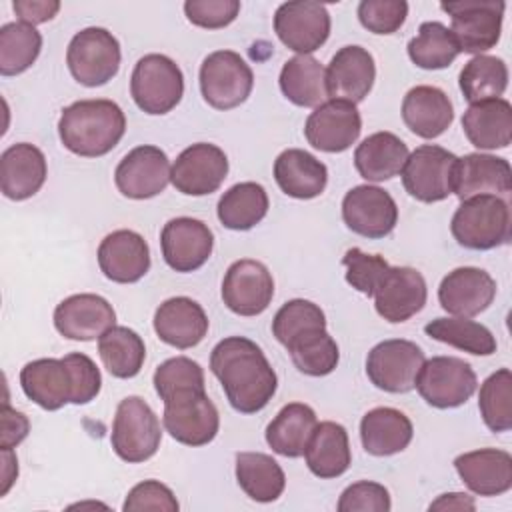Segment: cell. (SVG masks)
Here are the masks:
<instances>
[{"label":"cell","instance_id":"1","mask_svg":"<svg viewBox=\"0 0 512 512\" xmlns=\"http://www.w3.org/2000/svg\"><path fill=\"white\" fill-rule=\"evenodd\" d=\"M210 370L222 384L230 406L240 414L266 408L278 388V376L262 348L244 336L220 340L212 348Z\"/></svg>","mask_w":512,"mask_h":512},{"label":"cell","instance_id":"2","mask_svg":"<svg viewBox=\"0 0 512 512\" xmlns=\"http://www.w3.org/2000/svg\"><path fill=\"white\" fill-rule=\"evenodd\" d=\"M20 386L34 404L44 410H60L64 404H88L102 388V374L94 360L82 352L64 358H38L20 370Z\"/></svg>","mask_w":512,"mask_h":512},{"label":"cell","instance_id":"3","mask_svg":"<svg viewBox=\"0 0 512 512\" xmlns=\"http://www.w3.org/2000/svg\"><path fill=\"white\" fill-rule=\"evenodd\" d=\"M126 132L122 108L106 98L78 100L66 106L58 120V136L66 150L84 158L108 154Z\"/></svg>","mask_w":512,"mask_h":512},{"label":"cell","instance_id":"4","mask_svg":"<svg viewBox=\"0 0 512 512\" xmlns=\"http://www.w3.org/2000/svg\"><path fill=\"white\" fill-rule=\"evenodd\" d=\"M450 230L454 240L468 250H492L510 240V206L502 196L480 194L462 200Z\"/></svg>","mask_w":512,"mask_h":512},{"label":"cell","instance_id":"5","mask_svg":"<svg viewBox=\"0 0 512 512\" xmlns=\"http://www.w3.org/2000/svg\"><path fill=\"white\" fill-rule=\"evenodd\" d=\"M162 442L160 420L140 396H126L116 408L110 444L116 456L128 464L152 458Z\"/></svg>","mask_w":512,"mask_h":512},{"label":"cell","instance_id":"6","mask_svg":"<svg viewBox=\"0 0 512 512\" xmlns=\"http://www.w3.org/2000/svg\"><path fill=\"white\" fill-rule=\"evenodd\" d=\"M130 94L142 112L152 116L168 114L182 100L184 74L172 58L146 54L132 70Z\"/></svg>","mask_w":512,"mask_h":512},{"label":"cell","instance_id":"7","mask_svg":"<svg viewBox=\"0 0 512 512\" xmlns=\"http://www.w3.org/2000/svg\"><path fill=\"white\" fill-rule=\"evenodd\" d=\"M120 44L112 32L90 26L76 32L66 50V64L76 82L88 88L110 82L120 68Z\"/></svg>","mask_w":512,"mask_h":512},{"label":"cell","instance_id":"8","mask_svg":"<svg viewBox=\"0 0 512 512\" xmlns=\"http://www.w3.org/2000/svg\"><path fill=\"white\" fill-rule=\"evenodd\" d=\"M162 422L166 432L180 444L204 446L220 428V416L206 388H188L164 400Z\"/></svg>","mask_w":512,"mask_h":512},{"label":"cell","instance_id":"9","mask_svg":"<svg viewBox=\"0 0 512 512\" xmlns=\"http://www.w3.org/2000/svg\"><path fill=\"white\" fill-rule=\"evenodd\" d=\"M440 8L452 18L450 32L460 52L478 56L498 44L506 8L502 0H458Z\"/></svg>","mask_w":512,"mask_h":512},{"label":"cell","instance_id":"10","mask_svg":"<svg viewBox=\"0 0 512 512\" xmlns=\"http://www.w3.org/2000/svg\"><path fill=\"white\" fill-rule=\"evenodd\" d=\"M254 86L252 68L232 50L208 54L200 66L202 98L216 110H232L246 102Z\"/></svg>","mask_w":512,"mask_h":512},{"label":"cell","instance_id":"11","mask_svg":"<svg viewBox=\"0 0 512 512\" xmlns=\"http://www.w3.org/2000/svg\"><path fill=\"white\" fill-rule=\"evenodd\" d=\"M426 404L446 410L462 406L478 388V378L472 366L456 356H432L424 360L416 386Z\"/></svg>","mask_w":512,"mask_h":512},{"label":"cell","instance_id":"12","mask_svg":"<svg viewBox=\"0 0 512 512\" xmlns=\"http://www.w3.org/2000/svg\"><path fill=\"white\" fill-rule=\"evenodd\" d=\"M458 156L436 144H422L408 154L400 172L406 192L426 204L452 194V174Z\"/></svg>","mask_w":512,"mask_h":512},{"label":"cell","instance_id":"13","mask_svg":"<svg viewBox=\"0 0 512 512\" xmlns=\"http://www.w3.org/2000/svg\"><path fill=\"white\" fill-rule=\"evenodd\" d=\"M424 360L418 344L404 338H390L378 342L368 352L366 374L376 388L390 394H406L416 386Z\"/></svg>","mask_w":512,"mask_h":512},{"label":"cell","instance_id":"14","mask_svg":"<svg viewBox=\"0 0 512 512\" xmlns=\"http://www.w3.org/2000/svg\"><path fill=\"white\" fill-rule=\"evenodd\" d=\"M228 176V158L222 148L210 142H196L184 148L172 164L170 182L186 196L216 192Z\"/></svg>","mask_w":512,"mask_h":512},{"label":"cell","instance_id":"15","mask_svg":"<svg viewBox=\"0 0 512 512\" xmlns=\"http://www.w3.org/2000/svg\"><path fill=\"white\" fill-rule=\"evenodd\" d=\"M170 160L164 150L152 144L132 148L116 166L114 182L122 196L132 200L154 198L170 182Z\"/></svg>","mask_w":512,"mask_h":512},{"label":"cell","instance_id":"16","mask_svg":"<svg viewBox=\"0 0 512 512\" xmlns=\"http://www.w3.org/2000/svg\"><path fill=\"white\" fill-rule=\"evenodd\" d=\"M342 220L354 234L376 240L394 230L398 206L384 188L360 184L346 192L342 200Z\"/></svg>","mask_w":512,"mask_h":512},{"label":"cell","instance_id":"17","mask_svg":"<svg viewBox=\"0 0 512 512\" xmlns=\"http://www.w3.org/2000/svg\"><path fill=\"white\" fill-rule=\"evenodd\" d=\"M274 296V280L270 270L252 258L230 264L222 280V302L238 316L262 314Z\"/></svg>","mask_w":512,"mask_h":512},{"label":"cell","instance_id":"18","mask_svg":"<svg viewBox=\"0 0 512 512\" xmlns=\"http://www.w3.org/2000/svg\"><path fill=\"white\" fill-rule=\"evenodd\" d=\"M274 32L286 48L312 54L330 36V14L318 2H284L274 14Z\"/></svg>","mask_w":512,"mask_h":512},{"label":"cell","instance_id":"19","mask_svg":"<svg viewBox=\"0 0 512 512\" xmlns=\"http://www.w3.org/2000/svg\"><path fill=\"white\" fill-rule=\"evenodd\" d=\"M362 118L356 104L346 100H326L306 118L304 136L308 144L322 152H344L360 136Z\"/></svg>","mask_w":512,"mask_h":512},{"label":"cell","instance_id":"20","mask_svg":"<svg viewBox=\"0 0 512 512\" xmlns=\"http://www.w3.org/2000/svg\"><path fill=\"white\" fill-rule=\"evenodd\" d=\"M160 246L164 262L172 270L194 272L208 262L214 248V234L202 220L178 216L164 224Z\"/></svg>","mask_w":512,"mask_h":512},{"label":"cell","instance_id":"21","mask_svg":"<svg viewBox=\"0 0 512 512\" xmlns=\"http://www.w3.org/2000/svg\"><path fill=\"white\" fill-rule=\"evenodd\" d=\"M374 308L390 324L418 314L428 298L424 276L410 266H390L374 290Z\"/></svg>","mask_w":512,"mask_h":512},{"label":"cell","instance_id":"22","mask_svg":"<svg viewBox=\"0 0 512 512\" xmlns=\"http://www.w3.org/2000/svg\"><path fill=\"white\" fill-rule=\"evenodd\" d=\"M112 326H116V312L98 294H72L54 308V328L68 340L90 342Z\"/></svg>","mask_w":512,"mask_h":512},{"label":"cell","instance_id":"23","mask_svg":"<svg viewBox=\"0 0 512 512\" xmlns=\"http://www.w3.org/2000/svg\"><path fill=\"white\" fill-rule=\"evenodd\" d=\"M496 296L494 278L476 266H460L448 272L438 286L440 306L460 318H472L484 312Z\"/></svg>","mask_w":512,"mask_h":512},{"label":"cell","instance_id":"24","mask_svg":"<svg viewBox=\"0 0 512 512\" xmlns=\"http://www.w3.org/2000/svg\"><path fill=\"white\" fill-rule=\"evenodd\" d=\"M512 192V168L506 158L472 152L456 160L452 174V194L460 200L492 194L508 196Z\"/></svg>","mask_w":512,"mask_h":512},{"label":"cell","instance_id":"25","mask_svg":"<svg viewBox=\"0 0 512 512\" xmlns=\"http://www.w3.org/2000/svg\"><path fill=\"white\" fill-rule=\"evenodd\" d=\"M376 64L372 54L362 46L340 48L326 68V92L332 100L362 102L374 86Z\"/></svg>","mask_w":512,"mask_h":512},{"label":"cell","instance_id":"26","mask_svg":"<svg viewBox=\"0 0 512 512\" xmlns=\"http://www.w3.org/2000/svg\"><path fill=\"white\" fill-rule=\"evenodd\" d=\"M96 256L102 274L118 284H134L150 270L148 244L134 230L110 232L100 242Z\"/></svg>","mask_w":512,"mask_h":512},{"label":"cell","instance_id":"27","mask_svg":"<svg viewBox=\"0 0 512 512\" xmlns=\"http://www.w3.org/2000/svg\"><path fill=\"white\" fill-rule=\"evenodd\" d=\"M154 332L168 346L180 350L194 348L208 334V316L196 300L174 296L156 308Z\"/></svg>","mask_w":512,"mask_h":512},{"label":"cell","instance_id":"28","mask_svg":"<svg viewBox=\"0 0 512 512\" xmlns=\"http://www.w3.org/2000/svg\"><path fill=\"white\" fill-rule=\"evenodd\" d=\"M48 166L40 148L30 142L8 146L0 156V190L10 200L34 196L46 182Z\"/></svg>","mask_w":512,"mask_h":512},{"label":"cell","instance_id":"29","mask_svg":"<svg viewBox=\"0 0 512 512\" xmlns=\"http://www.w3.org/2000/svg\"><path fill=\"white\" fill-rule=\"evenodd\" d=\"M460 480L478 496H500L512 488V456L498 448H480L456 456Z\"/></svg>","mask_w":512,"mask_h":512},{"label":"cell","instance_id":"30","mask_svg":"<svg viewBox=\"0 0 512 512\" xmlns=\"http://www.w3.org/2000/svg\"><path fill=\"white\" fill-rule=\"evenodd\" d=\"M402 120L412 134L432 140L450 128L454 106L444 90L428 84L414 86L402 100Z\"/></svg>","mask_w":512,"mask_h":512},{"label":"cell","instance_id":"31","mask_svg":"<svg viewBox=\"0 0 512 512\" xmlns=\"http://www.w3.org/2000/svg\"><path fill=\"white\" fill-rule=\"evenodd\" d=\"M274 180L280 190L298 200H310L324 192L328 168L302 148H288L274 160Z\"/></svg>","mask_w":512,"mask_h":512},{"label":"cell","instance_id":"32","mask_svg":"<svg viewBox=\"0 0 512 512\" xmlns=\"http://www.w3.org/2000/svg\"><path fill=\"white\" fill-rule=\"evenodd\" d=\"M462 130L480 150L506 148L512 140V106L504 98L474 102L462 116Z\"/></svg>","mask_w":512,"mask_h":512},{"label":"cell","instance_id":"33","mask_svg":"<svg viewBox=\"0 0 512 512\" xmlns=\"http://www.w3.org/2000/svg\"><path fill=\"white\" fill-rule=\"evenodd\" d=\"M414 428L410 418L390 406L368 410L360 420V440L372 456H392L408 448Z\"/></svg>","mask_w":512,"mask_h":512},{"label":"cell","instance_id":"34","mask_svg":"<svg viewBox=\"0 0 512 512\" xmlns=\"http://www.w3.org/2000/svg\"><path fill=\"white\" fill-rule=\"evenodd\" d=\"M308 470L318 478H338L352 464L348 432L342 424L326 420L316 424L304 450Z\"/></svg>","mask_w":512,"mask_h":512},{"label":"cell","instance_id":"35","mask_svg":"<svg viewBox=\"0 0 512 512\" xmlns=\"http://www.w3.org/2000/svg\"><path fill=\"white\" fill-rule=\"evenodd\" d=\"M408 146L392 132H374L354 152V166L368 182H384L398 176L408 158Z\"/></svg>","mask_w":512,"mask_h":512},{"label":"cell","instance_id":"36","mask_svg":"<svg viewBox=\"0 0 512 512\" xmlns=\"http://www.w3.org/2000/svg\"><path fill=\"white\" fill-rule=\"evenodd\" d=\"M318 424L316 412L302 402H290L266 426V442L272 452L286 458H300Z\"/></svg>","mask_w":512,"mask_h":512},{"label":"cell","instance_id":"37","mask_svg":"<svg viewBox=\"0 0 512 512\" xmlns=\"http://www.w3.org/2000/svg\"><path fill=\"white\" fill-rule=\"evenodd\" d=\"M280 90L296 106L316 108L326 102V68L310 54H298L280 70Z\"/></svg>","mask_w":512,"mask_h":512},{"label":"cell","instance_id":"38","mask_svg":"<svg viewBox=\"0 0 512 512\" xmlns=\"http://www.w3.org/2000/svg\"><path fill=\"white\" fill-rule=\"evenodd\" d=\"M236 482L256 502H274L286 488L284 470L264 452L236 454Z\"/></svg>","mask_w":512,"mask_h":512},{"label":"cell","instance_id":"39","mask_svg":"<svg viewBox=\"0 0 512 512\" xmlns=\"http://www.w3.org/2000/svg\"><path fill=\"white\" fill-rule=\"evenodd\" d=\"M268 194L258 182H240L218 200V220L228 230H250L268 214Z\"/></svg>","mask_w":512,"mask_h":512},{"label":"cell","instance_id":"40","mask_svg":"<svg viewBox=\"0 0 512 512\" xmlns=\"http://www.w3.org/2000/svg\"><path fill=\"white\" fill-rule=\"evenodd\" d=\"M98 354L114 378H134L146 360V346L128 326H112L98 338Z\"/></svg>","mask_w":512,"mask_h":512},{"label":"cell","instance_id":"41","mask_svg":"<svg viewBox=\"0 0 512 512\" xmlns=\"http://www.w3.org/2000/svg\"><path fill=\"white\" fill-rule=\"evenodd\" d=\"M424 332L442 344L474 356H490L498 348L494 334L484 324L470 318H434L424 326Z\"/></svg>","mask_w":512,"mask_h":512},{"label":"cell","instance_id":"42","mask_svg":"<svg viewBox=\"0 0 512 512\" xmlns=\"http://www.w3.org/2000/svg\"><path fill=\"white\" fill-rule=\"evenodd\" d=\"M290 352L294 366L306 376H326L336 370L340 362V350L336 340L326 328L308 330L284 346Z\"/></svg>","mask_w":512,"mask_h":512},{"label":"cell","instance_id":"43","mask_svg":"<svg viewBox=\"0 0 512 512\" xmlns=\"http://www.w3.org/2000/svg\"><path fill=\"white\" fill-rule=\"evenodd\" d=\"M458 84L470 104L500 98L508 86L506 62L496 56L478 54L464 64Z\"/></svg>","mask_w":512,"mask_h":512},{"label":"cell","instance_id":"44","mask_svg":"<svg viewBox=\"0 0 512 512\" xmlns=\"http://www.w3.org/2000/svg\"><path fill=\"white\" fill-rule=\"evenodd\" d=\"M42 50V34L26 22H8L0 28V74L26 72Z\"/></svg>","mask_w":512,"mask_h":512},{"label":"cell","instance_id":"45","mask_svg":"<svg viewBox=\"0 0 512 512\" xmlns=\"http://www.w3.org/2000/svg\"><path fill=\"white\" fill-rule=\"evenodd\" d=\"M460 54L458 44L442 22H422L418 34L408 42L410 60L424 70L448 68Z\"/></svg>","mask_w":512,"mask_h":512},{"label":"cell","instance_id":"46","mask_svg":"<svg viewBox=\"0 0 512 512\" xmlns=\"http://www.w3.org/2000/svg\"><path fill=\"white\" fill-rule=\"evenodd\" d=\"M478 410L484 424L494 434L512 428V372L508 368L496 370L482 382Z\"/></svg>","mask_w":512,"mask_h":512},{"label":"cell","instance_id":"47","mask_svg":"<svg viewBox=\"0 0 512 512\" xmlns=\"http://www.w3.org/2000/svg\"><path fill=\"white\" fill-rule=\"evenodd\" d=\"M314 328H326V316L318 304L304 298L282 304L272 320V334L282 346Z\"/></svg>","mask_w":512,"mask_h":512},{"label":"cell","instance_id":"48","mask_svg":"<svg viewBox=\"0 0 512 512\" xmlns=\"http://www.w3.org/2000/svg\"><path fill=\"white\" fill-rule=\"evenodd\" d=\"M154 390L164 402L172 394L188 388H204V370L198 362L186 356H174L164 360L154 370Z\"/></svg>","mask_w":512,"mask_h":512},{"label":"cell","instance_id":"49","mask_svg":"<svg viewBox=\"0 0 512 512\" xmlns=\"http://www.w3.org/2000/svg\"><path fill=\"white\" fill-rule=\"evenodd\" d=\"M342 264L346 268V282L364 296H372L390 264L378 254H366L360 248H348Z\"/></svg>","mask_w":512,"mask_h":512},{"label":"cell","instance_id":"50","mask_svg":"<svg viewBox=\"0 0 512 512\" xmlns=\"http://www.w3.org/2000/svg\"><path fill=\"white\" fill-rule=\"evenodd\" d=\"M408 16L404 0H362L358 4V20L372 34H394Z\"/></svg>","mask_w":512,"mask_h":512},{"label":"cell","instance_id":"51","mask_svg":"<svg viewBox=\"0 0 512 512\" xmlns=\"http://www.w3.org/2000/svg\"><path fill=\"white\" fill-rule=\"evenodd\" d=\"M338 512H388L392 508L388 490L370 480L350 484L336 504Z\"/></svg>","mask_w":512,"mask_h":512},{"label":"cell","instance_id":"52","mask_svg":"<svg viewBox=\"0 0 512 512\" xmlns=\"http://www.w3.org/2000/svg\"><path fill=\"white\" fill-rule=\"evenodd\" d=\"M240 12L238 0H188L184 2L186 18L200 28L218 30L236 20Z\"/></svg>","mask_w":512,"mask_h":512},{"label":"cell","instance_id":"53","mask_svg":"<svg viewBox=\"0 0 512 512\" xmlns=\"http://www.w3.org/2000/svg\"><path fill=\"white\" fill-rule=\"evenodd\" d=\"M180 508L174 492L158 482V480H144L136 484L124 504L122 510L126 512H140V510H162V512H176Z\"/></svg>","mask_w":512,"mask_h":512},{"label":"cell","instance_id":"54","mask_svg":"<svg viewBox=\"0 0 512 512\" xmlns=\"http://www.w3.org/2000/svg\"><path fill=\"white\" fill-rule=\"evenodd\" d=\"M12 8H14L16 16L20 18V22L34 26V24L52 20L60 10V2H56V0H14Z\"/></svg>","mask_w":512,"mask_h":512},{"label":"cell","instance_id":"55","mask_svg":"<svg viewBox=\"0 0 512 512\" xmlns=\"http://www.w3.org/2000/svg\"><path fill=\"white\" fill-rule=\"evenodd\" d=\"M28 428H30V422H28L26 414L10 408L8 402H4V406H2V450L18 446L26 438Z\"/></svg>","mask_w":512,"mask_h":512},{"label":"cell","instance_id":"56","mask_svg":"<svg viewBox=\"0 0 512 512\" xmlns=\"http://www.w3.org/2000/svg\"><path fill=\"white\" fill-rule=\"evenodd\" d=\"M430 510H474L476 504L472 496L464 492H450V494H440L430 506Z\"/></svg>","mask_w":512,"mask_h":512},{"label":"cell","instance_id":"57","mask_svg":"<svg viewBox=\"0 0 512 512\" xmlns=\"http://www.w3.org/2000/svg\"><path fill=\"white\" fill-rule=\"evenodd\" d=\"M2 462H4V470H2V480H4V484H2L0 494L4 496V494L10 490V486H12V482L16 480V476H18V460H16V456L12 454V448H4V450H2Z\"/></svg>","mask_w":512,"mask_h":512}]
</instances>
